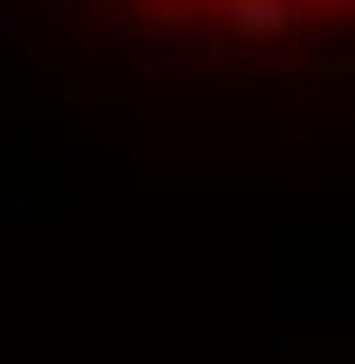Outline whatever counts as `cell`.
I'll return each instance as SVG.
<instances>
[{"label": "cell", "mask_w": 355, "mask_h": 364, "mask_svg": "<svg viewBox=\"0 0 355 364\" xmlns=\"http://www.w3.org/2000/svg\"><path fill=\"white\" fill-rule=\"evenodd\" d=\"M155 37H201V46H301V37H346L355 0H119Z\"/></svg>", "instance_id": "6da1fadb"}]
</instances>
